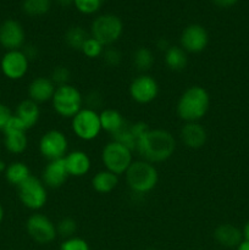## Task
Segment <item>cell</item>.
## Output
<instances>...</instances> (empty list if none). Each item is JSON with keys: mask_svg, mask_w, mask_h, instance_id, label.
Wrapping results in <instances>:
<instances>
[{"mask_svg": "<svg viewBox=\"0 0 249 250\" xmlns=\"http://www.w3.org/2000/svg\"><path fill=\"white\" fill-rule=\"evenodd\" d=\"M176 146V138L167 129L150 128L138 139L136 151L142 160L160 164L167 161L175 154Z\"/></svg>", "mask_w": 249, "mask_h": 250, "instance_id": "cell-1", "label": "cell"}, {"mask_svg": "<svg viewBox=\"0 0 249 250\" xmlns=\"http://www.w3.org/2000/svg\"><path fill=\"white\" fill-rule=\"evenodd\" d=\"M210 94L202 85H190L178 98L176 114L183 122H199L210 109Z\"/></svg>", "mask_w": 249, "mask_h": 250, "instance_id": "cell-2", "label": "cell"}, {"mask_svg": "<svg viewBox=\"0 0 249 250\" xmlns=\"http://www.w3.org/2000/svg\"><path fill=\"white\" fill-rule=\"evenodd\" d=\"M126 183L136 194H146L156 187L159 172L155 165L145 160H133L128 170L124 172Z\"/></svg>", "mask_w": 249, "mask_h": 250, "instance_id": "cell-3", "label": "cell"}, {"mask_svg": "<svg viewBox=\"0 0 249 250\" xmlns=\"http://www.w3.org/2000/svg\"><path fill=\"white\" fill-rule=\"evenodd\" d=\"M84 98L77 87L72 84H63L56 87L54 97L51 99L53 109L59 116L65 119H72L80 110L83 109Z\"/></svg>", "mask_w": 249, "mask_h": 250, "instance_id": "cell-4", "label": "cell"}, {"mask_svg": "<svg viewBox=\"0 0 249 250\" xmlns=\"http://www.w3.org/2000/svg\"><path fill=\"white\" fill-rule=\"evenodd\" d=\"M102 163L105 170L117 176L124 175L133 163V151L116 141H110L102 150Z\"/></svg>", "mask_w": 249, "mask_h": 250, "instance_id": "cell-5", "label": "cell"}, {"mask_svg": "<svg viewBox=\"0 0 249 250\" xmlns=\"http://www.w3.org/2000/svg\"><path fill=\"white\" fill-rule=\"evenodd\" d=\"M124 24L120 17L112 14L100 15L93 21L90 27V37L97 39L104 46H111L122 36Z\"/></svg>", "mask_w": 249, "mask_h": 250, "instance_id": "cell-6", "label": "cell"}, {"mask_svg": "<svg viewBox=\"0 0 249 250\" xmlns=\"http://www.w3.org/2000/svg\"><path fill=\"white\" fill-rule=\"evenodd\" d=\"M17 189V197L24 208L33 211L43 209L48 202V188L36 176H29Z\"/></svg>", "mask_w": 249, "mask_h": 250, "instance_id": "cell-7", "label": "cell"}, {"mask_svg": "<svg viewBox=\"0 0 249 250\" xmlns=\"http://www.w3.org/2000/svg\"><path fill=\"white\" fill-rule=\"evenodd\" d=\"M71 128L81 141H94L103 131L99 112L89 107H83L71 119Z\"/></svg>", "mask_w": 249, "mask_h": 250, "instance_id": "cell-8", "label": "cell"}, {"mask_svg": "<svg viewBox=\"0 0 249 250\" xmlns=\"http://www.w3.org/2000/svg\"><path fill=\"white\" fill-rule=\"evenodd\" d=\"M38 149L48 161L63 159L68 150V139L60 129H49L39 139Z\"/></svg>", "mask_w": 249, "mask_h": 250, "instance_id": "cell-9", "label": "cell"}, {"mask_svg": "<svg viewBox=\"0 0 249 250\" xmlns=\"http://www.w3.org/2000/svg\"><path fill=\"white\" fill-rule=\"evenodd\" d=\"M26 231L32 241L38 244H50L58 237L56 225L41 212H34L27 219Z\"/></svg>", "mask_w": 249, "mask_h": 250, "instance_id": "cell-10", "label": "cell"}, {"mask_svg": "<svg viewBox=\"0 0 249 250\" xmlns=\"http://www.w3.org/2000/svg\"><path fill=\"white\" fill-rule=\"evenodd\" d=\"M128 93L131 99L137 104H150L159 95V83L153 76L141 73L129 83Z\"/></svg>", "mask_w": 249, "mask_h": 250, "instance_id": "cell-11", "label": "cell"}, {"mask_svg": "<svg viewBox=\"0 0 249 250\" xmlns=\"http://www.w3.org/2000/svg\"><path fill=\"white\" fill-rule=\"evenodd\" d=\"M29 68V59L23 50H9L0 60V70L2 75L11 81L22 80Z\"/></svg>", "mask_w": 249, "mask_h": 250, "instance_id": "cell-12", "label": "cell"}, {"mask_svg": "<svg viewBox=\"0 0 249 250\" xmlns=\"http://www.w3.org/2000/svg\"><path fill=\"white\" fill-rule=\"evenodd\" d=\"M208 44H209V34L202 24H189L181 33L180 46L187 54L202 53L207 49Z\"/></svg>", "mask_w": 249, "mask_h": 250, "instance_id": "cell-13", "label": "cell"}, {"mask_svg": "<svg viewBox=\"0 0 249 250\" xmlns=\"http://www.w3.org/2000/svg\"><path fill=\"white\" fill-rule=\"evenodd\" d=\"M24 41L26 33L19 21L9 19L0 24V45L6 51L20 50L24 45Z\"/></svg>", "mask_w": 249, "mask_h": 250, "instance_id": "cell-14", "label": "cell"}, {"mask_svg": "<svg viewBox=\"0 0 249 250\" xmlns=\"http://www.w3.org/2000/svg\"><path fill=\"white\" fill-rule=\"evenodd\" d=\"M68 177L70 175L67 172L63 159L48 161L45 167L42 171V182L45 185L46 188H51V189L62 187Z\"/></svg>", "mask_w": 249, "mask_h": 250, "instance_id": "cell-15", "label": "cell"}, {"mask_svg": "<svg viewBox=\"0 0 249 250\" xmlns=\"http://www.w3.org/2000/svg\"><path fill=\"white\" fill-rule=\"evenodd\" d=\"M56 90V85L54 84L50 77H36L31 81L28 84V99L33 100L37 104H43V103L51 102L54 97V93Z\"/></svg>", "mask_w": 249, "mask_h": 250, "instance_id": "cell-16", "label": "cell"}, {"mask_svg": "<svg viewBox=\"0 0 249 250\" xmlns=\"http://www.w3.org/2000/svg\"><path fill=\"white\" fill-rule=\"evenodd\" d=\"M182 143L189 149H200L205 146L208 132L199 122H185L180 131Z\"/></svg>", "mask_w": 249, "mask_h": 250, "instance_id": "cell-17", "label": "cell"}, {"mask_svg": "<svg viewBox=\"0 0 249 250\" xmlns=\"http://www.w3.org/2000/svg\"><path fill=\"white\" fill-rule=\"evenodd\" d=\"M68 175L72 177H83L87 175L92 167L89 155L83 150H73L66 154L63 158Z\"/></svg>", "mask_w": 249, "mask_h": 250, "instance_id": "cell-18", "label": "cell"}, {"mask_svg": "<svg viewBox=\"0 0 249 250\" xmlns=\"http://www.w3.org/2000/svg\"><path fill=\"white\" fill-rule=\"evenodd\" d=\"M214 239L224 248H237L243 241V232L232 224H221L214 229Z\"/></svg>", "mask_w": 249, "mask_h": 250, "instance_id": "cell-19", "label": "cell"}, {"mask_svg": "<svg viewBox=\"0 0 249 250\" xmlns=\"http://www.w3.org/2000/svg\"><path fill=\"white\" fill-rule=\"evenodd\" d=\"M99 116L100 124H102V129L106 132V133L111 134V136H114L117 132L121 131L127 125V121L124 115L119 110L111 109V107L102 110L99 112Z\"/></svg>", "mask_w": 249, "mask_h": 250, "instance_id": "cell-20", "label": "cell"}, {"mask_svg": "<svg viewBox=\"0 0 249 250\" xmlns=\"http://www.w3.org/2000/svg\"><path fill=\"white\" fill-rule=\"evenodd\" d=\"M15 115L23 122L28 131L38 124L39 117H41V109H39V105L33 100L24 99L17 105Z\"/></svg>", "mask_w": 249, "mask_h": 250, "instance_id": "cell-21", "label": "cell"}, {"mask_svg": "<svg viewBox=\"0 0 249 250\" xmlns=\"http://www.w3.org/2000/svg\"><path fill=\"white\" fill-rule=\"evenodd\" d=\"M92 188L99 194H109L119 185V176L107 170L98 171L92 177Z\"/></svg>", "mask_w": 249, "mask_h": 250, "instance_id": "cell-22", "label": "cell"}, {"mask_svg": "<svg viewBox=\"0 0 249 250\" xmlns=\"http://www.w3.org/2000/svg\"><path fill=\"white\" fill-rule=\"evenodd\" d=\"M164 61L168 70L173 72H180L187 67L188 54L180 45H171L164 53Z\"/></svg>", "mask_w": 249, "mask_h": 250, "instance_id": "cell-23", "label": "cell"}, {"mask_svg": "<svg viewBox=\"0 0 249 250\" xmlns=\"http://www.w3.org/2000/svg\"><path fill=\"white\" fill-rule=\"evenodd\" d=\"M4 175L7 182L15 187H19L29 176H32L28 165L23 161H14V163L9 164Z\"/></svg>", "mask_w": 249, "mask_h": 250, "instance_id": "cell-24", "label": "cell"}, {"mask_svg": "<svg viewBox=\"0 0 249 250\" xmlns=\"http://www.w3.org/2000/svg\"><path fill=\"white\" fill-rule=\"evenodd\" d=\"M4 146L9 153L22 154L28 146L27 132H9L4 133Z\"/></svg>", "mask_w": 249, "mask_h": 250, "instance_id": "cell-25", "label": "cell"}, {"mask_svg": "<svg viewBox=\"0 0 249 250\" xmlns=\"http://www.w3.org/2000/svg\"><path fill=\"white\" fill-rule=\"evenodd\" d=\"M132 61H133V66L137 71H139L141 73H146V71L153 67L155 58L150 49L146 46H139L133 51Z\"/></svg>", "mask_w": 249, "mask_h": 250, "instance_id": "cell-26", "label": "cell"}, {"mask_svg": "<svg viewBox=\"0 0 249 250\" xmlns=\"http://www.w3.org/2000/svg\"><path fill=\"white\" fill-rule=\"evenodd\" d=\"M89 37L90 34H88V32L85 31L83 27L73 26V27H70V28L66 31L65 42L71 49L81 51L83 44L85 43V41H87Z\"/></svg>", "mask_w": 249, "mask_h": 250, "instance_id": "cell-27", "label": "cell"}, {"mask_svg": "<svg viewBox=\"0 0 249 250\" xmlns=\"http://www.w3.org/2000/svg\"><path fill=\"white\" fill-rule=\"evenodd\" d=\"M51 0H23L22 9L28 16H43L50 10Z\"/></svg>", "mask_w": 249, "mask_h": 250, "instance_id": "cell-28", "label": "cell"}, {"mask_svg": "<svg viewBox=\"0 0 249 250\" xmlns=\"http://www.w3.org/2000/svg\"><path fill=\"white\" fill-rule=\"evenodd\" d=\"M76 231H77V222L72 217H62L56 224L58 236L62 237L63 239L71 238V237L75 236Z\"/></svg>", "mask_w": 249, "mask_h": 250, "instance_id": "cell-29", "label": "cell"}, {"mask_svg": "<svg viewBox=\"0 0 249 250\" xmlns=\"http://www.w3.org/2000/svg\"><path fill=\"white\" fill-rule=\"evenodd\" d=\"M105 46L103 45L102 43L94 39L93 37H89V38L85 41V43L83 44L82 49H81V53L84 56H87L88 59H97L100 58L104 53Z\"/></svg>", "mask_w": 249, "mask_h": 250, "instance_id": "cell-30", "label": "cell"}, {"mask_svg": "<svg viewBox=\"0 0 249 250\" xmlns=\"http://www.w3.org/2000/svg\"><path fill=\"white\" fill-rule=\"evenodd\" d=\"M112 141L119 142L120 144L127 146V148L131 149L132 151L136 150L137 148V139L136 137L133 136V133L131 132V129H129V124H127L126 126H124L121 131L117 132L116 134H114V136H112Z\"/></svg>", "mask_w": 249, "mask_h": 250, "instance_id": "cell-31", "label": "cell"}, {"mask_svg": "<svg viewBox=\"0 0 249 250\" xmlns=\"http://www.w3.org/2000/svg\"><path fill=\"white\" fill-rule=\"evenodd\" d=\"M50 80L53 81L54 84L56 87H60V85L68 84L71 80V72L68 70V67L66 66H56L54 67V70L51 71Z\"/></svg>", "mask_w": 249, "mask_h": 250, "instance_id": "cell-32", "label": "cell"}, {"mask_svg": "<svg viewBox=\"0 0 249 250\" xmlns=\"http://www.w3.org/2000/svg\"><path fill=\"white\" fill-rule=\"evenodd\" d=\"M104 0H73L76 9L85 15H90L97 12L102 6Z\"/></svg>", "mask_w": 249, "mask_h": 250, "instance_id": "cell-33", "label": "cell"}, {"mask_svg": "<svg viewBox=\"0 0 249 250\" xmlns=\"http://www.w3.org/2000/svg\"><path fill=\"white\" fill-rule=\"evenodd\" d=\"M60 250H90V247L85 239L73 236L61 242Z\"/></svg>", "mask_w": 249, "mask_h": 250, "instance_id": "cell-34", "label": "cell"}, {"mask_svg": "<svg viewBox=\"0 0 249 250\" xmlns=\"http://www.w3.org/2000/svg\"><path fill=\"white\" fill-rule=\"evenodd\" d=\"M102 58L105 65L110 66V67H116V66L120 65L122 60L121 53L117 49L112 48V46H107L106 49H104Z\"/></svg>", "mask_w": 249, "mask_h": 250, "instance_id": "cell-35", "label": "cell"}, {"mask_svg": "<svg viewBox=\"0 0 249 250\" xmlns=\"http://www.w3.org/2000/svg\"><path fill=\"white\" fill-rule=\"evenodd\" d=\"M84 98V103L87 104L85 107H89V109L98 110L103 105V95L100 94L97 90H92L87 94V97Z\"/></svg>", "mask_w": 249, "mask_h": 250, "instance_id": "cell-36", "label": "cell"}, {"mask_svg": "<svg viewBox=\"0 0 249 250\" xmlns=\"http://www.w3.org/2000/svg\"><path fill=\"white\" fill-rule=\"evenodd\" d=\"M9 132H27V128L23 125V122L16 115H12L11 119L9 120L7 125L5 126L2 133H9Z\"/></svg>", "mask_w": 249, "mask_h": 250, "instance_id": "cell-37", "label": "cell"}, {"mask_svg": "<svg viewBox=\"0 0 249 250\" xmlns=\"http://www.w3.org/2000/svg\"><path fill=\"white\" fill-rule=\"evenodd\" d=\"M129 129H131V132L133 133V136L136 137L137 142H138V139L141 138L145 132H148L149 129H150V127H149L148 124H145V122L138 121L134 122V124H129Z\"/></svg>", "mask_w": 249, "mask_h": 250, "instance_id": "cell-38", "label": "cell"}, {"mask_svg": "<svg viewBox=\"0 0 249 250\" xmlns=\"http://www.w3.org/2000/svg\"><path fill=\"white\" fill-rule=\"evenodd\" d=\"M12 112L5 104L0 103V132L4 131L5 126L7 125L9 120L11 119Z\"/></svg>", "mask_w": 249, "mask_h": 250, "instance_id": "cell-39", "label": "cell"}, {"mask_svg": "<svg viewBox=\"0 0 249 250\" xmlns=\"http://www.w3.org/2000/svg\"><path fill=\"white\" fill-rule=\"evenodd\" d=\"M215 5L220 7H231L238 2V0H212Z\"/></svg>", "mask_w": 249, "mask_h": 250, "instance_id": "cell-40", "label": "cell"}, {"mask_svg": "<svg viewBox=\"0 0 249 250\" xmlns=\"http://www.w3.org/2000/svg\"><path fill=\"white\" fill-rule=\"evenodd\" d=\"M23 53L26 54L27 58H28L29 60H31V59H34V58H36V56H37V53H38V51H37V48H36V46L28 45V46H26V49H23Z\"/></svg>", "mask_w": 249, "mask_h": 250, "instance_id": "cell-41", "label": "cell"}, {"mask_svg": "<svg viewBox=\"0 0 249 250\" xmlns=\"http://www.w3.org/2000/svg\"><path fill=\"white\" fill-rule=\"evenodd\" d=\"M156 46H158V49L159 50H161V51H164V53H165L166 50H167L168 48H170V43H168L167 41H166L165 38H160L158 41V43H156Z\"/></svg>", "mask_w": 249, "mask_h": 250, "instance_id": "cell-42", "label": "cell"}, {"mask_svg": "<svg viewBox=\"0 0 249 250\" xmlns=\"http://www.w3.org/2000/svg\"><path fill=\"white\" fill-rule=\"evenodd\" d=\"M236 250H249V241H247V239H243V241L239 243V246L237 247Z\"/></svg>", "mask_w": 249, "mask_h": 250, "instance_id": "cell-43", "label": "cell"}, {"mask_svg": "<svg viewBox=\"0 0 249 250\" xmlns=\"http://www.w3.org/2000/svg\"><path fill=\"white\" fill-rule=\"evenodd\" d=\"M242 232H243V238L247 239V241H249V220L246 222Z\"/></svg>", "mask_w": 249, "mask_h": 250, "instance_id": "cell-44", "label": "cell"}, {"mask_svg": "<svg viewBox=\"0 0 249 250\" xmlns=\"http://www.w3.org/2000/svg\"><path fill=\"white\" fill-rule=\"evenodd\" d=\"M60 6L66 7V6H70V5L73 4V0H55Z\"/></svg>", "mask_w": 249, "mask_h": 250, "instance_id": "cell-45", "label": "cell"}, {"mask_svg": "<svg viewBox=\"0 0 249 250\" xmlns=\"http://www.w3.org/2000/svg\"><path fill=\"white\" fill-rule=\"evenodd\" d=\"M7 165L2 160H0V173H4L5 170H6Z\"/></svg>", "mask_w": 249, "mask_h": 250, "instance_id": "cell-46", "label": "cell"}, {"mask_svg": "<svg viewBox=\"0 0 249 250\" xmlns=\"http://www.w3.org/2000/svg\"><path fill=\"white\" fill-rule=\"evenodd\" d=\"M4 216H5V210L4 208H2V205L0 204V225H1L2 220H4Z\"/></svg>", "mask_w": 249, "mask_h": 250, "instance_id": "cell-47", "label": "cell"}, {"mask_svg": "<svg viewBox=\"0 0 249 250\" xmlns=\"http://www.w3.org/2000/svg\"><path fill=\"white\" fill-rule=\"evenodd\" d=\"M144 250H158V249H155V248H148V249H144Z\"/></svg>", "mask_w": 249, "mask_h": 250, "instance_id": "cell-48", "label": "cell"}]
</instances>
